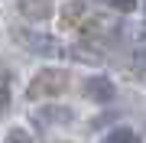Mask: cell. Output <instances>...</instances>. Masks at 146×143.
I'll return each mask as SVG.
<instances>
[{"label":"cell","instance_id":"6da1fadb","mask_svg":"<svg viewBox=\"0 0 146 143\" xmlns=\"http://www.w3.org/2000/svg\"><path fill=\"white\" fill-rule=\"evenodd\" d=\"M68 88V72L65 69H42L33 75L29 88H26V98L29 101H42V98H55Z\"/></svg>","mask_w":146,"mask_h":143},{"label":"cell","instance_id":"7a4b0ae2","mask_svg":"<svg viewBox=\"0 0 146 143\" xmlns=\"http://www.w3.org/2000/svg\"><path fill=\"white\" fill-rule=\"evenodd\" d=\"M13 39H16L20 46L33 49V52H42V55H62V52H65V46H62V43H55V39H49L46 33H33V29H16V33H13Z\"/></svg>","mask_w":146,"mask_h":143},{"label":"cell","instance_id":"3957f363","mask_svg":"<svg viewBox=\"0 0 146 143\" xmlns=\"http://www.w3.org/2000/svg\"><path fill=\"white\" fill-rule=\"evenodd\" d=\"M84 98L98 101V104H107L110 98H114V81L104 78V75H94V78L84 81Z\"/></svg>","mask_w":146,"mask_h":143},{"label":"cell","instance_id":"277c9868","mask_svg":"<svg viewBox=\"0 0 146 143\" xmlns=\"http://www.w3.org/2000/svg\"><path fill=\"white\" fill-rule=\"evenodd\" d=\"M101 143H140V137H136L130 127H117V130H107V137Z\"/></svg>","mask_w":146,"mask_h":143},{"label":"cell","instance_id":"5b68a950","mask_svg":"<svg viewBox=\"0 0 146 143\" xmlns=\"http://www.w3.org/2000/svg\"><path fill=\"white\" fill-rule=\"evenodd\" d=\"M107 7H114V10H120V13H130L133 7H136V0H104Z\"/></svg>","mask_w":146,"mask_h":143},{"label":"cell","instance_id":"8992f818","mask_svg":"<svg viewBox=\"0 0 146 143\" xmlns=\"http://www.w3.org/2000/svg\"><path fill=\"white\" fill-rule=\"evenodd\" d=\"M10 104V88H7V78L0 75V107H7Z\"/></svg>","mask_w":146,"mask_h":143}]
</instances>
